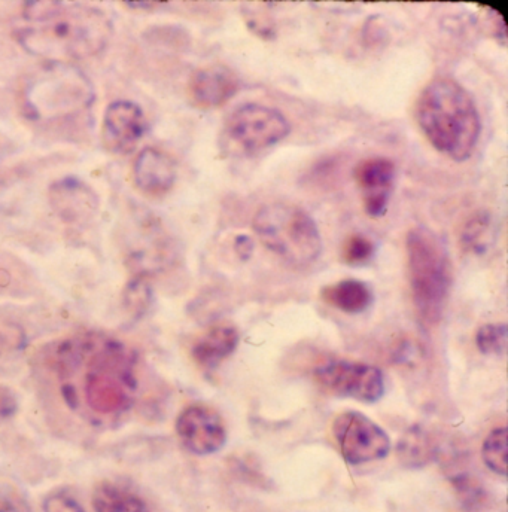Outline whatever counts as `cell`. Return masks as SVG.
<instances>
[{"mask_svg":"<svg viewBox=\"0 0 508 512\" xmlns=\"http://www.w3.org/2000/svg\"><path fill=\"white\" fill-rule=\"evenodd\" d=\"M438 446L434 438L421 426H413L401 437L397 456L407 468H422L437 457Z\"/></svg>","mask_w":508,"mask_h":512,"instance_id":"19","label":"cell"},{"mask_svg":"<svg viewBox=\"0 0 508 512\" xmlns=\"http://www.w3.org/2000/svg\"><path fill=\"white\" fill-rule=\"evenodd\" d=\"M94 512H149L144 499L123 484L102 481L93 492Z\"/></svg>","mask_w":508,"mask_h":512,"instance_id":"18","label":"cell"},{"mask_svg":"<svg viewBox=\"0 0 508 512\" xmlns=\"http://www.w3.org/2000/svg\"><path fill=\"white\" fill-rule=\"evenodd\" d=\"M127 5L132 6V8L138 9H151L154 8V3L151 2H129Z\"/></svg>","mask_w":508,"mask_h":512,"instance_id":"31","label":"cell"},{"mask_svg":"<svg viewBox=\"0 0 508 512\" xmlns=\"http://www.w3.org/2000/svg\"><path fill=\"white\" fill-rule=\"evenodd\" d=\"M178 178L175 160L157 148H145L133 167L136 188L151 197L167 194Z\"/></svg>","mask_w":508,"mask_h":512,"instance_id":"14","label":"cell"},{"mask_svg":"<svg viewBox=\"0 0 508 512\" xmlns=\"http://www.w3.org/2000/svg\"><path fill=\"white\" fill-rule=\"evenodd\" d=\"M485 465L495 474H508V429L497 428L488 435L482 447Z\"/></svg>","mask_w":508,"mask_h":512,"instance_id":"20","label":"cell"},{"mask_svg":"<svg viewBox=\"0 0 508 512\" xmlns=\"http://www.w3.org/2000/svg\"><path fill=\"white\" fill-rule=\"evenodd\" d=\"M176 434L184 447L197 456L217 453L227 443L224 419L206 405L184 408L176 420Z\"/></svg>","mask_w":508,"mask_h":512,"instance_id":"10","label":"cell"},{"mask_svg":"<svg viewBox=\"0 0 508 512\" xmlns=\"http://www.w3.org/2000/svg\"><path fill=\"white\" fill-rule=\"evenodd\" d=\"M123 304L126 312L135 319L142 318L148 312L152 304V289L148 276L135 274L124 289Z\"/></svg>","mask_w":508,"mask_h":512,"instance_id":"22","label":"cell"},{"mask_svg":"<svg viewBox=\"0 0 508 512\" xmlns=\"http://www.w3.org/2000/svg\"><path fill=\"white\" fill-rule=\"evenodd\" d=\"M492 218L488 212H477L465 222L461 233V243L473 254H483L488 249Z\"/></svg>","mask_w":508,"mask_h":512,"instance_id":"21","label":"cell"},{"mask_svg":"<svg viewBox=\"0 0 508 512\" xmlns=\"http://www.w3.org/2000/svg\"><path fill=\"white\" fill-rule=\"evenodd\" d=\"M407 276L419 319L440 322L452 288V262L443 242L425 227L412 228L406 237Z\"/></svg>","mask_w":508,"mask_h":512,"instance_id":"4","label":"cell"},{"mask_svg":"<svg viewBox=\"0 0 508 512\" xmlns=\"http://www.w3.org/2000/svg\"><path fill=\"white\" fill-rule=\"evenodd\" d=\"M17 410V395L9 387L0 386V422L11 419Z\"/></svg>","mask_w":508,"mask_h":512,"instance_id":"28","label":"cell"},{"mask_svg":"<svg viewBox=\"0 0 508 512\" xmlns=\"http://www.w3.org/2000/svg\"><path fill=\"white\" fill-rule=\"evenodd\" d=\"M239 346V331L228 323L209 328L191 349L194 362L203 370H215Z\"/></svg>","mask_w":508,"mask_h":512,"instance_id":"15","label":"cell"},{"mask_svg":"<svg viewBox=\"0 0 508 512\" xmlns=\"http://www.w3.org/2000/svg\"><path fill=\"white\" fill-rule=\"evenodd\" d=\"M51 204L62 218H82L99 207V198L84 182L65 178L56 182L50 191Z\"/></svg>","mask_w":508,"mask_h":512,"instance_id":"16","label":"cell"},{"mask_svg":"<svg viewBox=\"0 0 508 512\" xmlns=\"http://www.w3.org/2000/svg\"><path fill=\"white\" fill-rule=\"evenodd\" d=\"M24 18L26 24L15 32V39L27 53L47 63L73 64L97 56L114 29L102 9L81 3H27Z\"/></svg>","mask_w":508,"mask_h":512,"instance_id":"1","label":"cell"},{"mask_svg":"<svg viewBox=\"0 0 508 512\" xmlns=\"http://www.w3.org/2000/svg\"><path fill=\"white\" fill-rule=\"evenodd\" d=\"M506 323H486L476 334V346L483 355H501L507 349Z\"/></svg>","mask_w":508,"mask_h":512,"instance_id":"24","label":"cell"},{"mask_svg":"<svg viewBox=\"0 0 508 512\" xmlns=\"http://www.w3.org/2000/svg\"><path fill=\"white\" fill-rule=\"evenodd\" d=\"M239 88L236 72L224 64L197 69L188 82L191 102L200 109L221 108L236 96Z\"/></svg>","mask_w":508,"mask_h":512,"instance_id":"13","label":"cell"},{"mask_svg":"<svg viewBox=\"0 0 508 512\" xmlns=\"http://www.w3.org/2000/svg\"><path fill=\"white\" fill-rule=\"evenodd\" d=\"M287 117L278 109L260 103H245L231 112L225 123L228 139L248 155L278 145L290 134Z\"/></svg>","mask_w":508,"mask_h":512,"instance_id":"7","label":"cell"},{"mask_svg":"<svg viewBox=\"0 0 508 512\" xmlns=\"http://www.w3.org/2000/svg\"><path fill=\"white\" fill-rule=\"evenodd\" d=\"M252 227L261 243L292 267H307L321 256L318 225L294 204H266L255 213Z\"/></svg>","mask_w":508,"mask_h":512,"instance_id":"6","label":"cell"},{"mask_svg":"<svg viewBox=\"0 0 508 512\" xmlns=\"http://www.w3.org/2000/svg\"><path fill=\"white\" fill-rule=\"evenodd\" d=\"M354 176L363 197L365 213L374 219L385 216L397 176L395 164L388 158H367L355 167Z\"/></svg>","mask_w":508,"mask_h":512,"instance_id":"11","label":"cell"},{"mask_svg":"<svg viewBox=\"0 0 508 512\" xmlns=\"http://www.w3.org/2000/svg\"><path fill=\"white\" fill-rule=\"evenodd\" d=\"M321 298L325 304L340 312L358 315L365 312L373 303V292L370 286L361 280L346 279L325 286L321 291Z\"/></svg>","mask_w":508,"mask_h":512,"instance_id":"17","label":"cell"},{"mask_svg":"<svg viewBox=\"0 0 508 512\" xmlns=\"http://www.w3.org/2000/svg\"><path fill=\"white\" fill-rule=\"evenodd\" d=\"M26 346V334L20 326L8 320H0V359L20 352Z\"/></svg>","mask_w":508,"mask_h":512,"instance_id":"26","label":"cell"},{"mask_svg":"<svg viewBox=\"0 0 508 512\" xmlns=\"http://www.w3.org/2000/svg\"><path fill=\"white\" fill-rule=\"evenodd\" d=\"M333 435L343 457L352 465L385 459L391 451L388 434L358 411H346L334 419Z\"/></svg>","mask_w":508,"mask_h":512,"instance_id":"9","label":"cell"},{"mask_svg":"<svg viewBox=\"0 0 508 512\" xmlns=\"http://www.w3.org/2000/svg\"><path fill=\"white\" fill-rule=\"evenodd\" d=\"M56 364L84 368L85 404L103 417L132 410L138 392L135 353L126 344L100 334H85L63 341Z\"/></svg>","mask_w":508,"mask_h":512,"instance_id":"2","label":"cell"},{"mask_svg":"<svg viewBox=\"0 0 508 512\" xmlns=\"http://www.w3.org/2000/svg\"><path fill=\"white\" fill-rule=\"evenodd\" d=\"M44 512H85L78 499L66 490H57L45 498Z\"/></svg>","mask_w":508,"mask_h":512,"instance_id":"27","label":"cell"},{"mask_svg":"<svg viewBox=\"0 0 508 512\" xmlns=\"http://www.w3.org/2000/svg\"><path fill=\"white\" fill-rule=\"evenodd\" d=\"M376 254V246L363 234H351L342 246V259L348 265H364Z\"/></svg>","mask_w":508,"mask_h":512,"instance_id":"25","label":"cell"},{"mask_svg":"<svg viewBox=\"0 0 508 512\" xmlns=\"http://www.w3.org/2000/svg\"><path fill=\"white\" fill-rule=\"evenodd\" d=\"M23 102L27 117L54 123L90 109L94 88L75 64L47 63L30 76L24 87Z\"/></svg>","mask_w":508,"mask_h":512,"instance_id":"5","label":"cell"},{"mask_svg":"<svg viewBox=\"0 0 508 512\" xmlns=\"http://www.w3.org/2000/svg\"><path fill=\"white\" fill-rule=\"evenodd\" d=\"M450 481H452L456 496L465 510L476 511L483 507L486 501V492L476 478L468 474H458Z\"/></svg>","mask_w":508,"mask_h":512,"instance_id":"23","label":"cell"},{"mask_svg":"<svg viewBox=\"0 0 508 512\" xmlns=\"http://www.w3.org/2000/svg\"><path fill=\"white\" fill-rule=\"evenodd\" d=\"M0 512H32L27 502L15 493L0 495Z\"/></svg>","mask_w":508,"mask_h":512,"instance_id":"29","label":"cell"},{"mask_svg":"<svg viewBox=\"0 0 508 512\" xmlns=\"http://www.w3.org/2000/svg\"><path fill=\"white\" fill-rule=\"evenodd\" d=\"M316 382L331 395L374 404L385 395V377L379 368L364 362L330 361L316 368Z\"/></svg>","mask_w":508,"mask_h":512,"instance_id":"8","label":"cell"},{"mask_svg":"<svg viewBox=\"0 0 508 512\" xmlns=\"http://www.w3.org/2000/svg\"><path fill=\"white\" fill-rule=\"evenodd\" d=\"M146 121L141 106L129 100H117L103 117V145L115 154H126L144 136Z\"/></svg>","mask_w":508,"mask_h":512,"instance_id":"12","label":"cell"},{"mask_svg":"<svg viewBox=\"0 0 508 512\" xmlns=\"http://www.w3.org/2000/svg\"><path fill=\"white\" fill-rule=\"evenodd\" d=\"M416 121L428 142L450 160H468L476 151L482 120L471 94L455 79H433L419 94Z\"/></svg>","mask_w":508,"mask_h":512,"instance_id":"3","label":"cell"},{"mask_svg":"<svg viewBox=\"0 0 508 512\" xmlns=\"http://www.w3.org/2000/svg\"><path fill=\"white\" fill-rule=\"evenodd\" d=\"M234 251H236L237 256L242 261H248L252 254H254V242H252L251 237L246 236V234L237 236L236 240H234Z\"/></svg>","mask_w":508,"mask_h":512,"instance_id":"30","label":"cell"}]
</instances>
